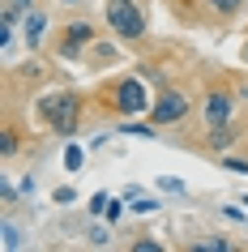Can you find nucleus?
<instances>
[{
    "mask_svg": "<svg viewBox=\"0 0 248 252\" xmlns=\"http://www.w3.org/2000/svg\"><path fill=\"white\" fill-rule=\"evenodd\" d=\"M94 98H99L107 111H116V116H142V111H150V103H154L137 77H111V81H103Z\"/></svg>",
    "mask_w": 248,
    "mask_h": 252,
    "instance_id": "nucleus-1",
    "label": "nucleus"
},
{
    "mask_svg": "<svg viewBox=\"0 0 248 252\" xmlns=\"http://www.w3.org/2000/svg\"><path fill=\"white\" fill-rule=\"evenodd\" d=\"M35 111H39V120L52 133L73 137L77 133V116H81V94L77 90H52V94H43L39 103H35Z\"/></svg>",
    "mask_w": 248,
    "mask_h": 252,
    "instance_id": "nucleus-2",
    "label": "nucleus"
},
{
    "mask_svg": "<svg viewBox=\"0 0 248 252\" xmlns=\"http://www.w3.org/2000/svg\"><path fill=\"white\" fill-rule=\"evenodd\" d=\"M107 26L124 43L145 39V13L137 9V0H107Z\"/></svg>",
    "mask_w": 248,
    "mask_h": 252,
    "instance_id": "nucleus-3",
    "label": "nucleus"
},
{
    "mask_svg": "<svg viewBox=\"0 0 248 252\" xmlns=\"http://www.w3.org/2000/svg\"><path fill=\"white\" fill-rule=\"evenodd\" d=\"M188 107H193V103H188V94L171 86V90L154 94V103H150V111H145V116H150V124H154V128H167V124H180V120L188 116Z\"/></svg>",
    "mask_w": 248,
    "mask_h": 252,
    "instance_id": "nucleus-4",
    "label": "nucleus"
},
{
    "mask_svg": "<svg viewBox=\"0 0 248 252\" xmlns=\"http://www.w3.org/2000/svg\"><path fill=\"white\" fill-rule=\"evenodd\" d=\"M231 111H235V94L227 86H214L206 94V107H201V116H206L210 128H218V124H231Z\"/></svg>",
    "mask_w": 248,
    "mask_h": 252,
    "instance_id": "nucleus-5",
    "label": "nucleus"
},
{
    "mask_svg": "<svg viewBox=\"0 0 248 252\" xmlns=\"http://www.w3.org/2000/svg\"><path fill=\"white\" fill-rule=\"evenodd\" d=\"M94 34H99V30H94L90 22H69L65 34H60V56H69V60H73V56H81V47H86V43H94Z\"/></svg>",
    "mask_w": 248,
    "mask_h": 252,
    "instance_id": "nucleus-6",
    "label": "nucleus"
},
{
    "mask_svg": "<svg viewBox=\"0 0 248 252\" xmlns=\"http://www.w3.org/2000/svg\"><path fill=\"white\" fill-rule=\"evenodd\" d=\"M244 4H248V0H201V9H206V13H214L218 22H227V17H235L240 9H244Z\"/></svg>",
    "mask_w": 248,
    "mask_h": 252,
    "instance_id": "nucleus-7",
    "label": "nucleus"
},
{
    "mask_svg": "<svg viewBox=\"0 0 248 252\" xmlns=\"http://www.w3.org/2000/svg\"><path fill=\"white\" fill-rule=\"evenodd\" d=\"M235 137H240V133H235L231 124H218V128H210V150H227Z\"/></svg>",
    "mask_w": 248,
    "mask_h": 252,
    "instance_id": "nucleus-8",
    "label": "nucleus"
},
{
    "mask_svg": "<svg viewBox=\"0 0 248 252\" xmlns=\"http://www.w3.org/2000/svg\"><path fill=\"white\" fill-rule=\"evenodd\" d=\"M17 146H22V141H17V128H13V124H4V133H0V158H13Z\"/></svg>",
    "mask_w": 248,
    "mask_h": 252,
    "instance_id": "nucleus-9",
    "label": "nucleus"
},
{
    "mask_svg": "<svg viewBox=\"0 0 248 252\" xmlns=\"http://www.w3.org/2000/svg\"><path fill=\"white\" fill-rule=\"evenodd\" d=\"M39 39H43V13H26V43L39 47Z\"/></svg>",
    "mask_w": 248,
    "mask_h": 252,
    "instance_id": "nucleus-10",
    "label": "nucleus"
},
{
    "mask_svg": "<svg viewBox=\"0 0 248 252\" xmlns=\"http://www.w3.org/2000/svg\"><path fill=\"white\" fill-rule=\"evenodd\" d=\"M235 244L231 239H201V244H193V252H231Z\"/></svg>",
    "mask_w": 248,
    "mask_h": 252,
    "instance_id": "nucleus-11",
    "label": "nucleus"
},
{
    "mask_svg": "<svg viewBox=\"0 0 248 252\" xmlns=\"http://www.w3.org/2000/svg\"><path fill=\"white\" fill-rule=\"evenodd\" d=\"M52 201H56V205H73V201H77V192H73V188H56Z\"/></svg>",
    "mask_w": 248,
    "mask_h": 252,
    "instance_id": "nucleus-12",
    "label": "nucleus"
},
{
    "mask_svg": "<svg viewBox=\"0 0 248 252\" xmlns=\"http://www.w3.org/2000/svg\"><path fill=\"white\" fill-rule=\"evenodd\" d=\"M65 162H69V171H81V150L69 146V150H65Z\"/></svg>",
    "mask_w": 248,
    "mask_h": 252,
    "instance_id": "nucleus-13",
    "label": "nucleus"
},
{
    "mask_svg": "<svg viewBox=\"0 0 248 252\" xmlns=\"http://www.w3.org/2000/svg\"><path fill=\"white\" fill-rule=\"evenodd\" d=\"M222 167L235 171V175H248V158H222Z\"/></svg>",
    "mask_w": 248,
    "mask_h": 252,
    "instance_id": "nucleus-14",
    "label": "nucleus"
},
{
    "mask_svg": "<svg viewBox=\"0 0 248 252\" xmlns=\"http://www.w3.org/2000/svg\"><path fill=\"white\" fill-rule=\"evenodd\" d=\"M158 188H163V192H184V184H180V180H167V175L158 180Z\"/></svg>",
    "mask_w": 248,
    "mask_h": 252,
    "instance_id": "nucleus-15",
    "label": "nucleus"
},
{
    "mask_svg": "<svg viewBox=\"0 0 248 252\" xmlns=\"http://www.w3.org/2000/svg\"><path fill=\"white\" fill-rule=\"evenodd\" d=\"M4 4H9L13 13H30V4H35V0H4Z\"/></svg>",
    "mask_w": 248,
    "mask_h": 252,
    "instance_id": "nucleus-16",
    "label": "nucleus"
},
{
    "mask_svg": "<svg viewBox=\"0 0 248 252\" xmlns=\"http://www.w3.org/2000/svg\"><path fill=\"white\" fill-rule=\"evenodd\" d=\"M133 252H158V244H154V239H137V244H133Z\"/></svg>",
    "mask_w": 248,
    "mask_h": 252,
    "instance_id": "nucleus-17",
    "label": "nucleus"
},
{
    "mask_svg": "<svg viewBox=\"0 0 248 252\" xmlns=\"http://www.w3.org/2000/svg\"><path fill=\"white\" fill-rule=\"evenodd\" d=\"M90 214H107V197H103V192L90 201Z\"/></svg>",
    "mask_w": 248,
    "mask_h": 252,
    "instance_id": "nucleus-18",
    "label": "nucleus"
},
{
    "mask_svg": "<svg viewBox=\"0 0 248 252\" xmlns=\"http://www.w3.org/2000/svg\"><path fill=\"white\" fill-rule=\"evenodd\" d=\"M120 214H124V205H120V201H107V218H111V222H116Z\"/></svg>",
    "mask_w": 248,
    "mask_h": 252,
    "instance_id": "nucleus-19",
    "label": "nucleus"
},
{
    "mask_svg": "<svg viewBox=\"0 0 248 252\" xmlns=\"http://www.w3.org/2000/svg\"><path fill=\"white\" fill-rule=\"evenodd\" d=\"M4 248H17V231L9 222H4Z\"/></svg>",
    "mask_w": 248,
    "mask_h": 252,
    "instance_id": "nucleus-20",
    "label": "nucleus"
},
{
    "mask_svg": "<svg viewBox=\"0 0 248 252\" xmlns=\"http://www.w3.org/2000/svg\"><path fill=\"white\" fill-rule=\"evenodd\" d=\"M240 56H244V64H248V43H244V52H240Z\"/></svg>",
    "mask_w": 248,
    "mask_h": 252,
    "instance_id": "nucleus-21",
    "label": "nucleus"
},
{
    "mask_svg": "<svg viewBox=\"0 0 248 252\" xmlns=\"http://www.w3.org/2000/svg\"><path fill=\"white\" fill-rule=\"evenodd\" d=\"M69 4H77V0H69Z\"/></svg>",
    "mask_w": 248,
    "mask_h": 252,
    "instance_id": "nucleus-22",
    "label": "nucleus"
},
{
    "mask_svg": "<svg viewBox=\"0 0 248 252\" xmlns=\"http://www.w3.org/2000/svg\"><path fill=\"white\" fill-rule=\"evenodd\" d=\"M244 201H248V197H244Z\"/></svg>",
    "mask_w": 248,
    "mask_h": 252,
    "instance_id": "nucleus-23",
    "label": "nucleus"
}]
</instances>
